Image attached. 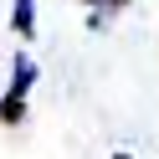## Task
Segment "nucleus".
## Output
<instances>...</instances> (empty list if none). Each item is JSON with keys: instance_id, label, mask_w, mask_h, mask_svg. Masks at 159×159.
Masks as SVG:
<instances>
[{"instance_id": "423d86ee", "label": "nucleus", "mask_w": 159, "mask_h": 159, "mask_svg": "<svg viewBox=\"0 0 159 159\" xmlns=\"http://www.w3.org/2000/svg\"><path fill=\"white\" fill-rule=\"evenodd\" d=\"M87 5H98V0H87Z\"/></svg>"}, {"instance_id": "39448f33", "label": "nucleus", "mask_w": 159, "mask_h": 159, "mask_svg": "<svg viewBox=\"0 0 159 159\" xmlns=\"http://www.w3.org/2000/svg\"><path fill=\"white\" fill-rule=\"evenodd\" d=\"M113 159H128V154H113Z\"/></svg>"}, {"instance_id": "7ed1b4c3", "label": "nucleus", "mask_w": 159, "mask_h": 159, "mask_svg": "<svg viewBox=\"0 0 159 159\" xmlns=\"http://www.w3.org/2000/svg\"><path fill=\"white\" fill-rule=\"evenodd\" d=\"M21 118H26V98H11V93H5V98H0V123H21Z\"/></svg>"}, {"instance_id": "f03ea898", "label": "nucleus", "mask_w": 159, "mask_h": 159, "mask_svg": "<svg viewBox=\"0 0 159 159\" xmlns=\"http://www.w3.org/2000/svg\"><path fill=\"white\" fill-rule=\"evenodd\" d=\"M11 26L26 36V41H31V36H36V0H16V11H11Z\"/></svg>"}, {"instance_id": "f257e3e1", "label": "nucleus", "mask_w": 159, "mask_h": 159, "mask_svg": "<svg viewBox=\"0 0 159 159\" xmlns=\"http://www.w3.org/2000/svg\"><path fill=\"white\" fill-rule=\"evenodd\" d=\"M31 82H36V62L31 57H16V67H11V98H26Z\"/></svg>"}, {"instance_id": "20e7f679", "label": "nucleus", "mask_w": 159, "mask_h": 159, "mask_svg": "<svg viewBox=\"0 0 159 159\" xmlns=\"http://www.w3.org/2000/svg\"><path fill=\"white\" fill-rule=\"evenodd\" d=\"M103 5H108V11H113V5H128V0H103Z\"/></svg>"}]
</instances>
